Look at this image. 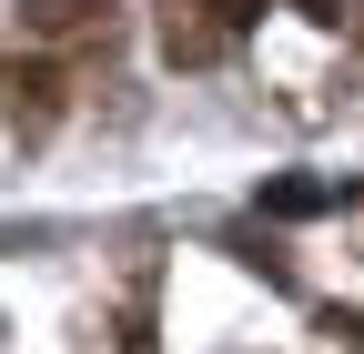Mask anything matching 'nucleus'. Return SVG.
<instances>
[{
  "instance_id": "obj_1",
  "label": "nucleus",
  "mask_w": 364,
  "mask_h": 354,
  "mask_svg": "<svg viewBox=\"0 0 364 354\" xmlns=\"http://www.w3.org/2000/svg\"><path fill=\"white\" fill-rule=\"evenodd\" d=\"M21 11V41H91V31H112V0H11Z\"/></svg>"
},
{
  "instance_id": "obj_2",
  "label": "nucleus",
  "mask_w": 364,
  "mask_h": 354,
  "mask_svg": "<svg viewBox=\"0 0 364 354\" xmlns=\"http://www.w3.org/2000/svg\"><path fill=\"white\" fill-rule=\"evenodd\" d=\"M334 193L324 183H304V172H284V183H263V213H284V223H304V213H324Z\"/></svg>"
},
{
  "instance_id": "obj_3",
  "label": "nucleus",
  "mask_w": 364,
  "mask_h": 354,
  "mask_svg": "<svg viewBox=\"0 0 364 354\" xmlns=\"http://www.w3.org/2000/svg\"><path fill=\"white\" fill-rule=\"evenodd\" d=\"M324 334H334V344H354V354H364V314H344V304H334V314H324Z\"/></svg>"
}]
</instances>
